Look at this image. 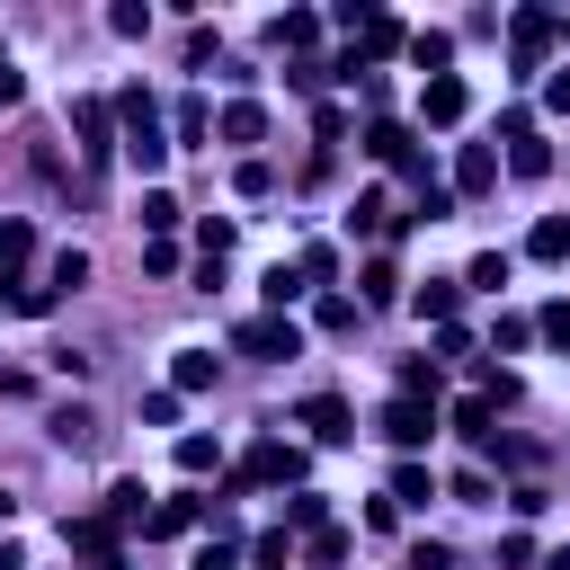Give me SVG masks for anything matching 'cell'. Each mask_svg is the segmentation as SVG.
I'll return each instance as SVG.
<instances>
[{"mask_svg": "<svg viewBox=\"0 0 570 570\" xmlns=\"http://www.w3.org/2000/svg\"><path fill=\"white\" fill-rule=\"evenodd\" d=\"M428 499H436V472L428 463H401L392 472V508H428Z\"/></svg>", "mask_w": 570, "mask_h": 570, "instance_id": "cell-24", "label": "cell"}, {"mask_svg": "<svg viewBox=\"0 0 570 570\" xmlns=\"http://www.w3.org/2000/svg\"><path fill=\"white\" fill-rule=\"evenodd\" d=\"M294 267H303V285H321V294H330V276H338V249H330V240H303V258H294Z\"/></svg>", "mask_w": 570, "mask_h": 570, "instance_id": "cell-28", "label": "cell"}, {"mask_svg": "<svg viewBox=\"0 0 570 570\" xmlns=\"http://www.w3.org/2000/svg\"><path fill=\"white\" fill-rule=\"evenodd\" d=\"M249 561H258V570H294V534H285V525H276V534H258V543H249Z\"/></svg>", "mask_w": 570, "mask_h": 570, "instance_id": "cell-34", "label": "cell"}, {"mask_svg": "<svg viewBox=\"0 0 570 570\" xmlns=\"http://www.w3.org/2000/svg\"><path fill=\"white\" fill-rule=\"evenodd\" d=\"M410 62H419L428 80H445V62H454V36H445V27H419V36H410Z\"/></svg>", "mask_w": 570, "mask_h": 570, "instance_id": "cell-19", "label": "cell"}, {"mask_svg": "<svg viewBox=\"0 0 570 570\" xmlns=\"http://www.w3.org/2000/svg\"><path fill=\"white\" fill-rule=\"evenodd\" d=\"M71 125H80V151H89V160H107V151H116V98H80V107H71Z\"/></svg>", "mask_w": 570, "mask_h": 570, "instance_id": "cell-7", "label": "cell"}, {"mask_svg": "<svg viewBox=\"0 0 570 570\" xmlns=\"http://www.w3.org/2000/svg\"><path fill=\"white\" fill-rule=\"evenodd\" d=\"M27 258H36V232H27V223H0V267H9V285H18Z\"/></svg>", "mask_w": 570, "mask_h": 570, "instance_id": "cell-31", "label": "cell"}, {"mask_svg": "<svg viewBox=\"0 0 570 570\" xmlns=\"http://www.w3.org/2000/svg\"><path fill=\"white\" fill-rule=\"evenodd\" d=\"M205 125H214V116H205V98H178V142H196Z\"/></svg>", "mask_w": 570, "mask_h": 570, "instance_id": "cell-44", "label": "cell"}, {"mask_svg": "<svg viewBox=\"0 0 570 570\" xmlns=\"http://www.w3.org/2000/svg\"><path fill=\"white\" fill-rule=\"evenodd\" d=\"M187 570H240V543H223V534H205V543H196V561H187Z\"/></svg>", "mask_w": 570, "mask_h": 570, "instance_id": "cell-39", "label": "cell"}, {"mask_svg": "<svg viewBox=\"0 0 570 570\" xmlns=\"http://www.w3.org/2000/svg\"><path fill=\"white\" fill-rule=\"evenodd\" d=\"M454 303H463V285H454V276H428V285L410 294V312H419V321H436V330L454 321Z\"/></svg>", "mask_w": 570, "mask_h": 570, "instance_id": "cell-17", "label": "cell"}, {"mask_svg": "<svg viewBox=\"0 0 570 570\" xmlns=\"http://www.w3.org/2000/svg\"><path fill=\"white\" fill-rule=\"evenodd\" d=\"M525 338H534V321H525V312H499V330H490V347H525Z\"/></svg>", "mask_w": 570, "mask_h": 570, "instance_id": "cell-43", "label": "cell"}, {"mask_svg": "<svg viewBox=\"0 0 570 570\" xmlns=\"http://www.w3.org/2000/svg\"><path fill=\"white\" fill-rule=\"evenodd\" d=\"M142 499H151L142 481H116V490H107V517H116V525H142V517H151Z\"/></svg>", "mask_w": 570, "mask_h": 570, "instance_id": "cell-30", "label": "cell"}, {"mask_svg": "<svg viewBox=\"0 0 570 570\" xmlns=\"http://www.w3.org/2000/svg\"><path fill=\"white\" fill-rule=\"evenodd\" d=\"M508 169H517V178H543V169H552V142H543V134H517V142H508Z\"/></svg>", "mask_w": 570, "mask_h": 570, "instance_id": "cell-26", "label": "cell"}, {"mask_svg": "<svg viewBox=\"0 0 570 570\" xmlns=\"http://www.w3.org/2000/svg\"><path fill=\"white\" fill-rule=\"evenodd\" d=\"M232 187H240V196H276V169H267V160H240Z\"/></svg>", "mask_w": 570, "mask_h": 570, "instance_id": "cell-41", "label": "cell"}, {"mask_svg": "<svg viewBox=\"0 0 570 570\" xmlns=\"http://www.w3.org/2000/svg\"><path fill=\"white\" fill-rule=\"evenodd\" d=\"M401 223H410V214H392L383 187H365V196L347 205V232H356V240H383V232H401Z\"/></svg>", "mask_w": 570, "mask_h": 570, "instance_id": "cell-10", "label": "cell"}, {"mask_svg": "<svg viewBox=\"0 0 570 570\" xmlns=\"http://www.w3.org/2000/svg\"><path fill=\"white\" fill-rule=\"evenodd\" d=\"M62 543H71V552H89V570H125V552H116V517H107V508L62 517Z\"/></svg>", "mask_w": 570, "mask_h": 570, "instance_id": "cell-5", "label": "cell"}, {"mask_svg": "<svg viewBox=\"0 0 570 570\" xmlns=\"http://www.w3.org/2000/svg\"><path fill=\"white\" fill-rule=\"evenodd\" d=\"M214 134H223V142H258V134H267V107H258V98H232V107L214 116Z\"/></svg>", "mask_w": 570, "mask_h": 570, "instance_id": "cell-15", "label": "cell"}, {"mask_svg": "<svg viewBox=\"0 0 570 570\" xmlns=\"http://www.w3.org/2000/svg\"><path fill=\"white\" fill-rule=\"evenodd\" d=\"M303 428H312L321 445H347V436H356V419H347L338 392H312V401H303Z\"/></svg>", "mask_w": 570, "mask_h": 570, "instance_id": "cell-11", "label": "cell"}, {"mask_svg": "<svg viewBox=\"0 0 570 570\" xmlns=\"http://www.w3.org/2000/svg\"><path fill=\"white\" fill-rule=\"evenodd\" d=\"M321 525H330V499L321 490H294L285 499V534H321Z\"/></svg>", "mask_w": 570, "mask_h": 570, "instance_id": "cell-25", "label": "cell"}, {"mask_svg": "<svg viewBox=\"0 0 570 570\" xmlns=\"http://www.w3.org/2000/svg\"><path fill=\"white\" fill-rule=\"evenodd\" d=\"M303 552H312V570H338V561H347V534H338V525H321Z\"/></svg>", "mask_w": 570, "mask_h": 570, "instance_id": "cell-38", "label": "cell"}, {"mask_svg": "<svg viewBox=\"0 0 570 570\" xmlns=\"http://www.w3.org/2000/svg\"><path fill=\"white\" fill-rule=\"evenodd\" d=\"M303 490V445H285V436H258L249 454H240V472H232V490Z\"/></svg>", "mask_w": 570, "mask_h": 570, "instance_id": "cell-2", "label": "cell"}, {"mask_svg": "<svg viewBox=\"0 0 570 570\" xmlns=\"http://www.w3.org/2000/svg\"><path fill=\"white\" fill-rule=\"evenodd\" d=\"M356 312H365V303H347V294H321V303H312L321 330H356Z\"/></svg>", "mask_w": 570, "mask_h": 570, "instance_id": "cell-35", "label": "cell"}, {"mask_svg": "<svg viewBox=\"0 0 570 570\" xmlns=\"http://www.w3.org/2000/svg\"><path fill=\"white\" fill-rule=\"evenodd\" d=\"M258 294H267V312H285V303H303L312 285H303V267H285V258H276V267L258 276Z\"/></svg>", "mask_w": 570, "mask_h": 570, "instance_id": "cell-22", "label": "cell"}, {"mask_svg": "<svg viewBox=\"0 0 570 570\" xmlns=\"http://www.w3.org/2000/svg\"><path fill=\"white\" fill-rule=\"evenodd\" d=\"M116 134H125V160H134L142 178H160L169 142H160V107H151V89H142V80H134V89H116Z\"/></svg>", "mask_w": 570, "mask_h": 570, "instance_id": "cell-1", "label": "cell"}, {"mask_svg": "<svg viewBox=\"0 0 570 570\" xmlns=\"http://www.w3.org/2000/svg\"><path fill=\"white\" fill-rule=\"evenodd\" d=\"M490 419H499V410H490V401H481V392H463V401H454V428H463V436H472V445H481V436H490Z\"/></svg>", "mask_w": 570, "mask_h": 570, "instance_id": "cell-33", "label": "cell"}, {"mask_svg": "<svg viewBox=\"0 0 570 570\" xmlns=\"http://www.w3.org/2000/svg\"><path fill=\"white\" fill-rule=\"evenodd\" d=\"M107 27H116V36H151V9H142V0H116Z\"/></svg>", "mask_w": 570, "mask_h": 570, "instance_id": "cell-40", "label": "cell"}, {"mask_svg": "<svg viewBox=\"0 0 570 570\" xmlns=\"http://www.w3.org/2000/svg\"><path fill=\"white\" fill-rule=\"evenodd\" d=\"M463 285H481V294H499V285H508V249H481V258L463 267Z\"/></svg>", "mask_w": 570, "mask_h": 570, "instance_id": "cell-32", "label": "cell"}, {"mask_svg": "<svg viewBox=\"0 0 570 570\" xmlns=\"http://www.w3.org/2000/svg\"><path fill=\"white\" fill-rule=\"evenodd\" d=\"M356 303H401V276H392V258H365V276H356Z\"/></svg>", "mask_w": 570, "mask_h": 570, "instance_id": "cell-27", "label": "cell"}, {"mask_svg": "<svg viewBox=\"0 0 570 570\" xmlns=\"http://www.w3.org/2000/svg\"><path fill=\"white\" fill-rule=\"evenodd\" d=\"M365 151H374L383 169H410V160H419V142H410V125H365Z\"/></svg>", "mask_w": 570, "mask_h": 570, "instance_id": "cell-16", "label": "cell"}, {"mask_svg": "<svg viewBox=\"0 0 570 570\" xmlns=\"http://www.w3.org/2000/svg\"><path fill=\"white\" fill-rule=\"evenodd\" d=\"M543 570H570V543H561V552H543Z\"/></svg>", "mask_w": 570, "mask_h": 570, "instance_id": "cell-51", "label": "cell"}, {"mask_svg": "<svg viewBox=\"0 0 570 570\" xmlns=\"http://www.w3.org/2000/svg\"><path fill=\"white\" fill-rule=\"evenodd\" d=\"M490 187H499V151L490 142H463L454 151V196H490Z\"/></svg>", "mask_w": 570, "mask_h": 570, "instance_id": "cell-9", "label": "cell"}, {"mask_svg": "<svg viewBox=\"0 0 570 570\" xmlns=\"http://www.w3.org/2000/svg\"><path fill=\"white\" fill-rule=\"evenodd\" d=\"M196 249L223 258V249H232V214H205V223H196Z\"/></svg>", "mask_w": 570, "mask_h": 570, "instance_id": "cell-42", "label": "cell"}, {"mask_svg": "<svg viewBox=\"0 0 570 570\" xmlns=\"http://www.w3.org/2000/svg\"><path fill=\"white\" fill-rule=\"evenodd\" d=\"M534 330H543V338H561V347H570V303H543V312H534Z\"/></svg>", "mask_w": 570, "mask_h": 570, "instance_id": "cell-46", "label": "cell"}, {"mask_svg": "<svg viewBox=\"0 0 570 570\" xmlns=\"http://www.w3.org/2000/svg\"><path fill=\"white\" fill-rule=\"evenodd\" d=\"M543 107H570V71H552V80H543Z\"/></svg>", "mask_w": 570, "mask_h": 570, "instance_id": "cell-49", "label": "cell"}, {"mask_svg": "<svg viewBox=\"0 0 570 570\" xmlns=\"http://www.w3.org/2000/svg\"><path fill=\"white\" fill-rule=\"evenodd\" d=\"M0 570H27V552H18V543H0Z\"/></svg>", "mask_w": 570, "mask_h": 570, "instance_id": "cell-50", "label": "cell"}, {"mask_svg": "<svg viewBox=\"0 0 570 570\" xmlns=\"http://www.w3.org/2000/svg\"><path fill=\"white\" fill-rule=\"evenodd\" d=\"M383 53H410V36H401V18H365V36H356V62H383Z\"/></svg>", "mask_w": 570, "mask_h": 570, "instance_id": "cell-14", "label": "cell"}, {"mask_svg": "<svg viewBox=\"0 0 570 570\" xmlns=\"http://www.w3.org/2000/svg\"><path fill=\"white\" fill-rule=\"evenodd\" d=\"M267 45H285L294 62H312V45H321V18H312V9H285V18H267Z\"/></svg>", "mask_w": 570, "mask_h": 570, "instance_id": "cell-12", "label": "cell"}, {"mask_svg": "<svg viewBox=\"0 0 570 570\" xmlns=\"http://www.w3.org/2000/svg\"><path fill=\"white\" fill-rule=\"evenodd\" d=\"M232 347H240V356H258V365H285V356H303V330H294L285 312H258V321H240V330H232Z\"/></svg>", "mask_w": 570, "mask_h": 570, "instance_id": "cell-3", "label": "cell"}, {"mask_svg": "<svg viewBox=\"0 0 570 570\" xmlns=\"http://www.w3.org/2000/svg\"><path fill=\"white\" fill-rule=\"evenodd\" d=\"M445 490H454V499H463V508H481V499H490V472H454V481H445Z\"/></svg>", "mask_w": 570, "mask_h": 570, "instance_id": "cell-45", "label": "cell"}, {"mask_svg": "<svg viewBox=\"0 0 570 570\" xmlns=\"http://www.w3.org/2000/svg\"><path fill=\"white\" fill-rule=\"evenodd\" d=\"M18 98H27V71H18L9 53H0V107H18Z\"/></svg>", "mask_w": 570, "mask_h": 570, "instance_id": "cell-47", "label": "cell"}, {"mask_svg": "<svg viewBox=\"0 0 570 570\" xmlns=\"http://www.w3.org/2000/svg\"><path fill=\"white\" fill-rule=\"evenodd\" d=\"M178 214H187V205H178L169 187H142V232H151V240H169V232H178Z\"/></svg>", "mask_w": 570, "mask_h": 570, "instance_id": "cell-21", "label": "cell"}, {"mask_svg": "<svg viewBox=\"0 0 570 570\" xmlns=\"http://www.w3.org/2000/svg\"><path fill=\"white\" fill-rule=\"evenodd\" d=\"M463 107H472V89H463V80H454V71H445V80H428V89H419V116H428V125H463Z\"/></svg>", "mask_w": 570, "mask_h": 570, "instance_id": "cell-13", "label": "cell"}, {"mask_svg": "<svg viewBox=\"0 0 570 570\" xmlns=\"http://www.w3.org/2000/svg\"><path fill=\"white\" fill-rule=\"evenodd\" d=\"M445 561H454L445 543H419V552H410V570H445Z\"/></svg>", "mask_w": 570, "mask_h": 570, "instance_id": "cell-48", "label": "cell"}, {"mask_svg": "<svg viewBox=\"0 0 570 570\" xmlns=\"http://www.w3.org/2000/svg\"><path fill=\"white\" fill-rule=\"evenodd\" d=\"M205 508H214V499H187V490H178V499H160V508L142 517V534H151V543H169V534H196V525H205Z\"/></svg>", "mask_w": 570, "mask_h": 570, "instance_id": "cell-8", "label": "cell"}, {"mask_svg": "<svg viewBox=\"0 0 570 570\" xmlns=\"http://www.w3.org/2000/svg\"><path fill=\"white\" fill-rule=\"evenodd\" d=\"M45 285H53V294H71V285H89V249H53V267H45Z\"/></svg>", "mask_w": 570, "mask_h": 570, "instance_id": "cell-29", "label": "cell"}, {"mask_svg": "<svg viewBox=\"0 0 570 570\" xmlns=\"http://www.w3.org/2000/svg\"><path fill=\"white\" fill-rule=\"evenodd\" d=\"M525 258H543V267H561V258H570V214H543V223L525 232Z\"/></svg>", "mask_w": 570, "mask_h": 570, "instance_id": "cell-18", "label": "cell"}, {"mask_svg": "<svg viewBox=\"0 0 570 570\" xmlns=\"http://www.w3.org/2000/svg\"><path fill=\"white\" fill-rule=\"evenodd\" d=\"M374 428H383V445H401V454H410V445H428V436H436V401H410V392H392Z\"/></svg>", "mask_w": 570, "mask_h": 570, "instance_id": "cell-4", "label": "cell"}, {"mask_svg": "<svg viewBox=\"0 0 570 570\" xmlns=\"http://www.w3.org/2000/svg\"><path fill=\"white\" fill-rule=\"evenodd\" d=\"M0 303H9V312H27V321H45V312H53V303H62V294H53V285H45V276H18V285H9V294H0Z\"/></svg>", "mask_w": 570, "mask_h": 570, "instance_id": "cell-23", "label": "cell"}, {"mask_svg": "<svg viewBox=\"0 0 570 570\" xmlns=\"http://www.w3.org/2000/svg\"><path fill=\"white\" fill-rule=\"evenodd\" d=\"M561 45H570V18H561Z\"/></svg>", "mask_w": 570, "mask_h": 570, "instance_id": "cell-52", "label": "cell"}, {"mask_svg": "<svg viewBox=\"0 0 570 570\" xmlns=\"http://www.w3.org/2000/svg\"><path fill=\"white\" fill-rule=\"evenodd\" d=\"M205 383H214V356H205V347H178V356H169V392L187 401V392H205Z\"/></svg>", "mask_w": 570, "mask_h": 570, "instance_id": "cell-20", "label": "cell"}, {"mask_svg": "<svg viewBox=\"0 0 570 570\" xmlns=\"http://www.w3.org/2000/svg\"><path fill=\"white\" fill-rule=\"evenodd\" d=\"M401 392H410V401H436V356H410V365H401Z\"/></svg>", "mask_w": 570, "mask_h": 570, "instance_id": "cell-36", "label": "cell"}, {"mask_svg": "<svg viewBox=\"0 0 570 570\" xmlns=\"http://www.w3.org/2000/svg\"><path fill=\"white\" fill-rule=\"evenodd\" d=\"M214 463H223L214 436H178V472H214Z\"/></svg>", "mask_w": 570, "mask_h": 570, "instance_id": "cell-37", "label": "cell"}, {"mask_svg": "<svg viewBox=\"0 0 570 570\" xmlns=\"http://www.w3.org/2000/svg\"><path fill=\"white\" fill-rule=\"evenodd\" d=\"M552 36H561V18H552V9H517V18H508V45H517V71H543V53H552Z\"/></svg>", "mask_w": 570, "mask_h": 570, "instance_id": "cell-6", "label": "cell"}]
</instances>
